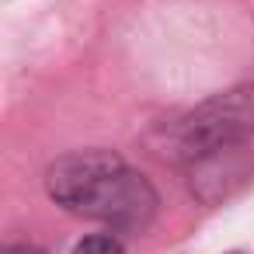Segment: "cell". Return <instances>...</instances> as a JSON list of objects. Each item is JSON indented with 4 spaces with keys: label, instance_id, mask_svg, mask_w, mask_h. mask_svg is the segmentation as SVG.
Segmentation results:
<instances>
[{
    "label": "cell",
    "instance_id": "cell-1",
    "mask_svg": "<svg viewBox=\"0 0 254 254\" xmlns=\"http://www.w3.org/2000/svg\"><path fill=\"white\" fill-rule=\"evenodd\" d=\"M46 191L66 212L112 230H146L157 212L153 185L112 150H77L49 164Z\"/></svg>",
    "mask_w": 254,
    "mask_h": 254
},
{
    "label": "cell",
    "instance_id": "cell-2",
    "mask_svg": "<svg viewBox=\"0 0 254 254\" xmlns=\"http://www.w3.org/2000/svg\"><path fill=\"white\" fill-rule=\"evenodd\" d=\"M251 132H254V84L202 101L195 112H188L178 122L171 143L181 160H202L247 139Z\"/></svg>",
    "mask_w": 254,
    "mask_h": 254
},
{
    "label": "cell",
    "instance_id": "cell-3",
    "mask_svg": "<svg viewBox=\"0 0 254 254\" xmlns=\"http://www.w3.org/2000/svg\"><path fill=\"white\" fill-rule=\"evenodd\" d=\"M73 254H122V244L112 237V233H94V237H84Z\"/></svg>",
    "mask_w": 254,
    "mask_h": 254
},
{
    "label": "cell",
    "instance_id": "cell-4",
    "mask_svg": "<svg viewBox=\"0 0 254 254\" xmlns=\"http://www.w3.org/2000/svg\"><path fill=\"white\" fill-rule=\"evenodd\" d=\"M4 254H46V251H39V247H28V244H14V247H7Z\"/></svg>",
    "mask_w": 254,
    "mask_h": 254
}]
</instances>
